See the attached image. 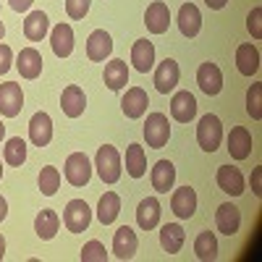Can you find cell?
Wrapping results in <instances>:
<instances>
[{"label": "cell", "instance_id": "6da1fadb", "mask_svg": "<svg viewBox=\"0 0 262 262\" xmlns=\"http://www.w3.org/2000/svg\"><path fill=\"white\" fill-rule=\"evenodd\" d=\"M95 168H97V176L102 179V184H116L121 179V155L118 149L105 144L97 149L95 155Z\"/></svg>", "mask_w": 262, "mask_h": 262}, {"label": "cell", "instance_id": "7a4b0ae2", "mask_svg": "<svg viewBox=\"0 0 262 262\" xmlns=\"http://www.w3.org/2000/svg\"><path fill=\"white\" fill-rule=\"evenodd\" d=\"M221 139H223V123L217 116L207 113L200 118V126H196V142L205 152H215L221 147Z\"/></svg>", "mask_w": 262, "mask_h": 262}, {"label": "cell", "instance_id": "3957f363", "mask_svg": "<svg viewBox=\"0 0 262 262\" xmlns=\"http://www.w3.org/2000/svg\"><path fill=\"white\" fill-rule=\"evenodd\" d=\"M63 173H66V181L71 186H86L92 179V163L84 152H71V155L66 158Z\"/></svg>", "mask_w": 262, "mask_h": 262}, {"label": "cell", "instance_id": "277c9868", "mask_svg": "<svg viewBox=\"0 0 262 262\" xmlns=\"http://www.w3.org/2000/svg\"><path fill=\"white\" fill-rule=\"evenodd\" d=\"M90 223H92V210H90V205H86L84 200H71L69 205H66V210H63V226L69 228L71 233L86 231Z\"/></svg>", "mask_w": 262, "mask_h": 262}, {"label": "cell", "instance_id": "5b68a950", "mask_svg": "<svg viewBox=\"0 0 262 262\" xmlns=\"http://www.w3.org/2000/svg\"><path fill=\"white\" fill-rule=\"evenodd\" d=\"M144 139H147V147L152 149H163L170 139V123H168V116L163 113H149L147 116V123H144Z\"/></svg>", "mask_w": 262, "mask_h": 262}, {"label": "cell", "instance_id": "8992f818", "mask_svg": "<svg viewBox=\"0 0 262 262\" xmlns=\"http://www.w3.org/2000/svg\"><path fill=\"white\" fill-rule=\"evenodd\" d=\"M24 107V92L16 81H6L0 84V116L6 118H16Z\"/></svg>", "mask_w": 262, "mask_h": 262}, {"label": "cell", "instance_id": "52a82bcc", "mask_svg": "<svg viewBox=\"0 0 262 262\" xmlns=\"http://www.w3.org/2000/svg\"><path fill=\"white\" fill-rule=\"evenodd\" d=\"M144 24L152 34H165L168 27H170V11H168V3L163 0H155V3L147 6V13H144Z\"/></svg>", "mask_w": 262, "mask_h": 262}, {"label": "cell", "instance_id": "ba28073f", "mask_svg": "<svg viewBox=\"0 0 262 262\" xmlns=\"http://www.w3.org/2000/svg\"><path fill=\"white\" fill-rule=\"evenodd\" d=\"M29 139L34 147H48L50 139H53V118L45 113V111H39L32 116L29 121Z\"/></svg>", "mask_w": 262, "mask_h": 262}, {"label": "cell", "instance_id": "9c48e42d", "mask_svg": "<svg viewBox=\"0 0 262 262\" xmlns=\"http://www.w3.org/2000/svg\"><path fill=\"white\" fill-rule=\"evenodd\" d=\"M179 76H181L179 63L173 60V58H165L155 69V90L163 92V95L173 92V90H176V84H179Z\"/></svg>", "mask_w": 262, "mask_h": 262}, {"label": "cell", "instance_id": "30bf717a", "mask_svg": "<svg viewBox=\"0 0 262 262\" xmlns=\"http://www.w3.org/2000/svg\"><path fill=\"white\" fill-rule=\"evenodd\" d=\"M147 105H149V97L142 86H131L126 90L123 100H121V111L126 118H142L147 113Z\"/></svg>", "mask_w": 262, "mask_h": 262}, {"label": "cell", "instance_id": "8fae6325", "mask_svg": "<svg viewBox=\"0 0 262 262\" xmlns=\"http://www.w3.org/2000/svg\"><path fill=\"white\" fill-rule=\"evenodd\" d=\"M170 210L176 212V217H181V221H189V217L196 212V191L191 186L176 189L173 196H170Z\"/></svg>", "mask_w": 262, "mask_h": 262}, {"label": "cell", "instance_id": "7c38bea8", "mask_svg": "<svg viewBox=\"0 0 262 262\" xmlns=\"http://www.w3.org/2000/svg\"><path fill=\"white\" fill-rule=\"evenodd\" d=\"M196 84H200V90L205 95H217L223 90V74L217 69L215 63H202L200 69H196Z\"/></svg>", "mask_w": 262, "mask_h": 262}, {"label": "cell", "instance_id": "4fadbf2b", "mask_svg": "<svg viewBox=\"0 0 262 262\" xmlns=\"http://www.w3.org/2000/svg\"><path fill=\"white\" fill-rule=\"evenodd\" d=\"M139 249V238L134 233V228H128V226H121L113 236V254L118 259H131L137 254Z\"/></svg>", "mask_w": 262, "mask_h": 262}, {"label": "cell", "instance_id": "5bb4252c", "mask_svg": "<svg viewBox=\"0 0 262 262\" xmlns=\"http://www.w3.org/2000/svg\"><path fill=\"white\" fill-rule=\"evenodd\" d=\"M215 226H217V231L226 233V236L238 233V228H242V212H238V207L231 205V202L221 205L215 210Z\"/></svg>", "mask_w": 262, "mask_h": 262}, {"label": "cell", "instance_id": "9a60e30c", "mask_svg": "<svg viewBox=\"0 0 262 262\" xmlns=\"http://www.w3.org/2000/svg\"><path fill=\"white\" fill-rule=\"evenodd\" d=\"M228 152L233 160H247L252 155V134L247 126H233L228 134Z\"/></svg>", "mask_w": 262, "mask_h": 262}, {"label": "cell", "instance_id": "2e32d148", "mask_svg": "<svg viewBox=\"0 0 262 262\" xmlns=\"http://www.w3.org/2000/svg\"><path fill=\"white\" fill-rule=\"evenodd\" d=\"M86 107V97H84V90L79 84H71L66 86L63 95H60V111L69 116V118H79Z\"/></svg>", "mask_w": 262, "mask_h": 262}, {"label": "cell", "instance_id": "e0dca14e", "mask_svg": "<svg viewBox=\"0 0 262 262\" xmlns=\"http://www.w3.org/2000/svg\"><path fill=\"white\" fill-rule=\"evenodd\" d=\"M170 116L176 118L179 123H189L196 116V100H194V95L186 92V90L173 95V100H170Z\"/></svg>", "mask_w": 262, "mask_h": 262}, {"label": "cell", "instance_id": "ac0fdd59", "mask_svg": "<svg viewBox=\"0 0 262 262\" xmlns=\"http://www.w3.org/2000/svg\"><path fill=\"white\" fill-rule=\"evenodd\" d=\"M152 189L160 191V194H168L173 189V184H176V168H173L170 160H158L155 165H152Z\"/></svg>", "mask_w": 262, "mask_h": 262}, {"label": "cell", "instance_id": "d6986e66", "mask_svg": "<svg viewBox=\"0 0 262 262\" xmlns=\"http://www.w3.org/2000/svg\"><path fill=\"white\" fill-rule=\"evenodd\" d=\"M131 63H134V69L139 74L152 71V66H155V45L149 39H137L131 45Z\"/></svg>", "mask_w": 262, "mask_h": 262}, {"label": "cell", "instance_id": "ffe728a7", "mask_svg": "<svg viewBox=\"0 0 262 262\" xmlns=\"http://www.w3.org/2000/svg\"><path fill=\"white\" fill-rule=\"evenodd\" d=\"M42 63L45 60H42L37 48H24L18 53V58H16V69H18V74L24 79H37L42 74Z\"/></svg>", "mask_w": 262, "mask_h": 262}, {"label": "cell", "instance_id": "44dd1931", "mask_svg": "<svg viewBox=\"0 0 262 262\" xmlns=\"http://www.w3.org/2000/svg\"><path fill=\"white\" fill-rule=\"evenodd\" d=\"M113 53V39L105 29H95L86 39V58L90 60H105L107 55Z\"/></svg>", "mask_w": 262, "mask_h": 262}, {"label": "cell", "instance_id": "7402d4cb", "mask_svg": "<svg viewBox=\"0 0 262 262\" xmlns=\"http://www.w3.org/2000/svg\"><path fill=\"white\" fill-rule=\"evenodd\" d=\"M217 186H221V191H226L231 196L244 194V176H242V170L233 168V165H221V168H217Z\"/></svg>", "mask_w": 262, "mask_h": 262}, {"label": "cell", "instance_id": "603a6c76", "mask_svg": "<svg viewBox=\"0 0 262 262\" xmlns=\"http://www.w3.org/2000/svg\"><path fill=\"white\" fill-rule=\"evenodd\" d=\"M179 29L189 39L200 34V29H202V13H200V8H196L194 3H184L179 8Z\"/></svg>", "mask_w": 262, "mask_h": 262}, {"label": "cell", "instance_id": "cb8c5ba5", "mask_svg": "<svg viewBox=\"0 0 262 262\" xmlns=\"http://www.w3.org/2000/svg\"><path fill=\"white\" fill-rule=\"evenodd\" d=\"M102 81H105L107 90H113V92L123 90V86L128 84V66H126V60H118V58H116V60H111V63H105Z\"/></svg>", "mask_w": 262, "mask_h": 262}, {"label": "cell", "instance_id": "d4e9b609", "mask_svg": "<svg viewBox=\"0 0 262 262\" xmlns=\"http://www.w3.org/2000/svg\"><path fill=\"white\" fill-rule=\"evenodd\" d=\"M236 69L238 74L244 76H252L259 71V50L254 45H249V42H244V45L236 48Z\"/></svg>", "mask_w": 262, "mask_h": 262}, {"label": "cell", "instance_id": "484cf974", "mask_svg": "<svg viewBox=\"0 0 262 262\" xmlns=\"http://www.w3.org/2000/svg\"><path fill=\"white\" fill-rule=\"evenodd\" d=\"M137 223L142 231H152L158 223H160V202L155 196H147V200L139 202L137 207Z\"/></svg>", "mask_w": 262, "mask_h": 262}, {"label": "cell", "instance_id": "4316f807", "mask_svg": "<svg viewBox=\"0 0 262 262\" xmlns=\"http://www.w3.org/2000/svg\"><path fill=\"white\" fill-rule=\"evenodd\" d=\"M50 45L58 58H69L74 53V29L69 24H58L50 34Z\"/></svg>", "mask_w": 262, "mask_h": 262}, {"label": "cell", "instance_id": "83f0119b", "mask_svg": "<svg viewBox=\"0 0 262 262\" xmlns=\"http://www.w3.org/2000/svg\"><path fill=\"white\" fill-rule=\"evenodd\" d=\"M184 242H186V233H184V228L179 223H165L160 228V247L168 254H179L181 247H184Z\"/></svg>", "mask_w": 262, "mask_h": 262}, {"label": "cell", "instance_id": "f1b7e54d", "mask_svg": "<svg viewBox=\"0 0 262 262\" xmlns=\"http://www.w3.org/2000/svg\"><path fill=\"white\" fill-rule=\"evenodd\" d=\"M58 228H60V217H58L55 210H42V212L34 217V231H37V236L42 238V242H50V238H55Z\"/></svg>", "mask_w": 262, "mask_h": 262}, {"label": "cell", "instance_id": "f546056e", "mask_svg": "<svg viewBox=\"0 0 262 262\" xmlns=\"http://www.w3.org/2000/svg\"><path fill=\"white\" fill-rule=\"evenodd\" d=\"M121 212V196L116 191H105L100 196V205H97V221L102 226H111Z\"/></svg>", "mask_w": 262, "mask_h": 262}, {"label": "cell", "instance_id": "4dcf8cb0", "mask_svg": "<svg viewBox=\"0 0 262 262\" xmlns=\"http://www.w3.org/2000/svg\"><path fill=\"white\" fill-rule=\"evenodd\" d=\"M48 29H50V18H48V13H42V11H32V13L27 16V21H24V34H27V39H32V42L45 39Z\"/></svg>", "mask_w": 262, "mask_h": 262}, {"label": "cell", "instance_id": "1f68e13d", "mask_svg": "<svg viewBox=\"0 0 262 262\" xmlns=\"http://www.w3.org/2000/svg\"><path fill=\"white\" fill-rule=\"evenodd\" d=\"M126 173L131 179H142L147 173V155L142 144H128L126 149Z\"/></svg>", "mask_w": 262, "mask_h": 262}, {"label": "cell", "instance_id": "d6a6232c", "mask_svg": "<svg viewBox=\"0 0 262 262\" xmlns=\"http://www.w3.org/2000/svg\"><path fill=\"white\" fill-rule=\"evenodd\" d=\"M194 252L202 262H212L217 259V238L212 231H202L200 236L194 238Z\"/></svg>", "mask_w": 262, "mask_h": 262}, {"label": "cell", "instance_id": "836d02e7", "mask_svg": "<svg viewBox=\"0 0 262 262\" xmlns=\"http://www.w3.org/2000/svg\"><path fill=\"white\" fill-rule=\"evenodd\" d=\"M3 158H6V163L13 165V168L24 165V160H27V142L21 139V137L8 139V142H6V149H3Z\"/></svg>", "mask_w": 262, "mask_h": 262}, {"label": "cell", "instance_id": "e575fe53", "mask_svg": "<svg viewBox=\"0 0 262 262\" xmlns=\"http://www.w3.org/2000/svg\"><path fill=\"white\" fill-rule=\"evenodd\" d=\"M37 184H39V191L45 194V196H53L60 189V170L55 165H45V168L39 170Z\"/></svg>", "mask_w": 262, "mask_h": 262}, {"label": "cell", "instance_id": "d590c367", "mask_svg": "<svg viewBox=\"0 0 262 262\" xmlns=\"http://www.w3.org/2000/svg\"><path fill=\"white\" fill-rule=\"evenodd\" d=\"M247 113L259 121L262 118V84H252L247 92Z\"/></svg>", "mask_w": 262, "mask_h": 262}, {"label": "cell", "instance_id": "8d00e7d4", "mask_svg": "<svg viewBox=\"0 0 262 262\" xmlns=\"http://www.w3.org/2000/svg\"><path fill=\"white\" fill-rule=\"evenodd\" d=\"M81 262H107V252H105V244L92 238L86 242L84 249H81Z\"/></svg>", "mask_w": 262, "mask_h": 262}, {"label": "cell", "instance_id": "74e56055", "mask_svg": "<svg viewBox=\"0 0 262 262\" xmlns=\"http://www.w3.org/2000/svg\"><path fill=\"white\" fill-rule=\"evenodd\" d=\"M90 6H92V0H66V13L71 18H84Z\"/></svg>", "mask_w": 262, "mask_h": 262}, {"label": "cell", "instance_id": "f35d334b", "mask_svg": "<svg viewBox=\"0 0 262 262\" xmlns=\"http://www.w3.org/2000/svg\"><path fill=\"white\" fill-rule=\"evenodd\" d=\"M247 29L252 32L254 39H262V8H259V6L252 8V13H249V18H247Z\"/></svg>", "mask_w": 262, "mask_h": 262}, {"label": "cell", "instance_id": "ab89813d", "mask_svg": "<svg viewBox=\"0 0 262 262\" xmlns=\"http://www.w3.org/2000/svg\"><path fill=\"white\" fill-rule=\"evenodd\" d=\"M11 63H13V53H11V48H8V45H0V76L8 74Z\"/></svg>", "mask_w": 262, "mask_h": 262}, {"label": "cell", "instance_id": "60d3db41", "mask_svg": "<svg viewBox=\"0 0 262 262\" xmlns=\"http://www.w3.org/2000/svg\"><path fill=\"white\" fill-rule=\"evenodd\" d=\"M252 191L257 196L262 194V168H254V173H252Z\"/></svg>", "mask_w": 262, "mask_h": 262}, {"label": "cell", "instance_id": "b9f144b4", "mask_svg": "<svg viewBox=\"0 0 262 262\" xmlns=\"http://www.w3.org/2000/svg\"><path fill=\"white\" fill-rule=\"evenodd\" d=\"M34 3V0H8V6L16 11V13H24V11H29V6Z\"/></svg>", "mask_w": 262, "mask_h": 262}, {"label": "cell", "instance_id": "7bdbcfd3", "mask_svg": "<svg viewBox=\"0 0 262 262\" xmlns=\"http://www.w3.org/2000/svg\"><path fill=\"white\" fill-rule=\"evenodd\" d=\"M205 3H207V8H212V11H221V8H226L228 0H205Z\"/></svg>", "mask_w": 262, "mask_h": 262}, {"label": "cell", "instance_id": "ee69618b", "mask_svg": "<svg viewBox=\"0 0 262 262\" xmlns=\"http://www.w3.org/2000/svg\"><path fill=\"white\" fill-rule=\"evenodd\" d=\"M6 215H8V202H6V196H0V223L6 221Z\"/></svg>", "mask_w": 262, "mask_h": 262}, {"label": "cell", "instance_id": "f6af8a7d", "mask_svg": "<svg viewBox=\"0 0 262 262\" xmlns=\"http://www.w3.org/2000/svg\"><path fill=\"white\" fill-rule=\"evenodd\" d=\"M3 257H6V238L0 236V259H3Z\"/></svg>", "mask_w": 262, "mask_h": 262}, {"label": "cell", "instance_id": "bcb514c9", "mask_svg": "<svg viewBox=\"0 0 262 262\" xmlns=\"http://www.w3.org/2000/svg\"><path fill=\"white\" fill-rule=\"evenodd\" d=\"M3 137H6V126H3V121H0V142H3Z\"/></svg>", "mask_w": 262, "mask_h": 262}, {"label": "cell", "instance_id": "7dc6e473", "mask_svg": "<svg viewBox=\"0 0 262 262\" xmlns=\"http://www.w3.org/2000/svg\"><path fill=\"white\" fill-rule=\"evenodd\" d=\"M3 34H6V27H3V21H0V39H3Z\"/></svg>", "mask_w": 262, "mask_h": 262}, {"label": "cell", "instance_id": "c3c4849f", "mask_svg": "<svg viewBox=\"0 0 262 262\" xmlns=\"http://www.w3.org/2000/svg\"><path fill=\"white\" fill-rule=\"evenodd\" d=\"M0 179H3V163H0Z\"/></svg>", "mask_w": 262, "mask_h": 262}]
</instances>
